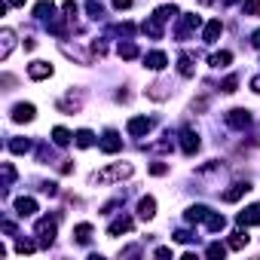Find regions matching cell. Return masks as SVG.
Wrapping results in <instances>:
<instances>
[{"mask_svg": "<svg viewBox=\"0 0 260 260\" xmlns=\"http://www.w3.org/2000/svg\"><path fill=\"white\" fill-rule=\"evenodd\" d=\"M132 175V165L129 162H116L104 171H95L92 175V184H107V181H119V178H129Z\"/></svg>", "mask_w": 260, "mask_h": 260, "instance_id": "cell-1", "label": "cell"}, {"mask_svg": "<svg viewBox=\"0 0 260 260\" xmlns=\"http://www.w3.org/2000/svg\"><path fill=\"white\" fill-rule=\"evenodd\" d=\"M223 119H227V126H230V129H248V126H251V113H248V110H242V107H233Z\"/></svg>", "mask_w": 260, "mask_h": 260, "instance_id": "cell-2", "label": "cell"}, {"mask_svg": "<svg viewBox=\"0 0 260 260\" xmlns=\"http://www.w3.org/2000/svg\"><path fill=\"white\" fill-rule=\"evenodd\" d=\"M40 236V245H52V239H55V217H43V220H37V230H34Z\"/></svg>", "mask_w": 260, "mask_h": 260, "instance_id": "cell-3", "label": "cell"}, {"mask_svg": "<svg viewBox=\"0 0 260 260\" xmlns=\"http://www.w3.org/2000/svg\"><path fill=\"white\" fill-rule=\"evenodd\" d=\"M150 126H153V123H150L147 116H132L126 129H129V135H132V138H141V135H147V132H150Z\"/></svg>", "mask_w": 260, "mask_h": 260, "instance_id": "cell-4", "label": "cell"}, {"mask_svg": "<svg viewBox=\"0 0 260 260\" xmlns=\"http://www.w3.org/2000/svg\"><path fill=\"white\" fill-rule=\"evenodd\" d=\"M248 190H251V184H248V181H239V184H233L230 190H223V196H220V199H223V202H239L242 196L248 193Z\"/></svg>", "mask_w": 260, "mask_h": 260, "instance_id": "cell-5", "label": "cell"}, {"mask_svg": "<svg viewBox=\"0 0 260 260\" xmlns=\"http://www.w3.org/2000/svg\"><path fill=\"white\" fill-rule=\"evenodd\" d=\"M101 150H104V153H119V150H123V141H119V135H116L113 129L104 132V138H101Z\"/></svg>", "mask_w": 260, "mask_h": 260, "instance_id": "cell-6", "label": "cell"}, {"mask_svg": "<svg viewBox=\"0 0 260 260\" xmlns=\"http://www.w3.org/2000/svg\"><path fill=\"white\" fill-rule=\"evenodd\" d=\"M181 150H184L187 156H193V153L199 150V138H196L193 129H184V132H181Z\"/></svg>", "mask_w": 260, "mask_h": 260, "instance_id": "cell-7", "label": "cell"}, {"mask_svg": "<svg viewBox=\"0 0 260 260\" xmlns=\"http://www.w3.org/2000/svg\"><path fill=\"white\" fill-rule=\"evenodd\" d=\"M28 77H31V80H46V77H52V64H46V61H31V64H28Z\"/></svg>", "mask_w": 260, "mask_h": 260, "instance_id": "cell-8", "label": "cell"}, {"mask_svg": "<svg viewBox=\"0 0 260 260\" xmlns=\"http://www.w3.org/2000/svg\"><path fill=\"white\" fill-rule=\"evenodd\" d=\"M239 223H242V227H257V223H260V205L245 208V211L239 214Z\"/></svg>", "mask_w": 260, "mask_h": 260, "instance_id": "cell-9", "label": "cell"}, {"mask_svg": "<svg viewBox=\"0 0 260 260\" xmlns=\"http://www.w3.org/2000/svg\"><path fill=\"white\" fill-rule=\"evenodd\" d=\"M12 119H15V123H31V119H34V104H15V107H12Z\"/></svg>", "mask_w": 260, "mask_h": 260, "instance_id": "cell-10", "label": "cell"}, {"mask_svg": "<svg viewBox=\"0 0 260 260\" xmlns=\"http://www.w3.org/2000/svg\"><path fill=\"white\" fill-rule=\"evenodd\" d=\"M220 34H223V25H220V19H211V22L205 25V34H202V40H205V43H214V40L220 37Z\"/></svg>", "mask_w": 260, "mask_h": 260, "instance_id": "cell-11", "label": "cell"}, {"mask_svg": "<svg viewBox=\"0 0 260 260\" xmlns=\"http://www.w3.org/2000/svg\"><path fill=\"white\" fill-rule=\"evenodd\" d=\"M144 64L150 67V71H162V67L168 64V58H165V52H150V55H144Z\"/></svg>", "mask_w": 260, "mask_h": 260, "instance_id": "cell-12", "label": "cell"}, {"mask_svg": "<svg viewBox=\"0 0 260 260\" xmlns=\"http://www.w3.org/2000/svg\"><path fill=\"white\" fill-rule=\"evenodd\" d=\"M15 211H19L22 217H31L34 211H37V202H34L31 196H22V199H15Z\"/></svg>", "mask_w": 260, "mask_h": 260, "instance_id": "cell-13", "label": "cell"}, {"mask_svg": "<svg viewBox=\"0 0 260 260\" xmlns=\"http://www.w3.org/2000/svg\"><path fill=\"white\" fill-rule=\"evenodd\" d=\"M138 214H141L144 220H150V217L156 214V199H153V196H144L141 202H138Z\"/></svg>", "mask_w": 260, "mask_h": 260, "instance_id": "cell-14", "label": "cell"}, {"mask_svg": "<svg viewBox=\"0 0 260 260\" xmlns=\"http://www.w3.org/2000/svg\"><path fill=\"white\" fill-rule=\"evenodd\" d=\"M0 40H3V46H0V58H9V52H12V43H15V34L9 28L0 31Z\"/></svg>", "mask_w": 260, "mask_h": 260, "instance_id": "cell-15", "label": "cell"}, {"mask_svg": "<svg viewBox=\"0 0 260 260\" xmlns=\"http://www.w3.org/2000/svg\"><path fill=\"white\" fill-rule=\"evenodd\" d=\"M129 230H132V217H116L107 227V236H119V233H129Z\"/></svg>", "mask_w": 260, "mask_h": 260, "instance_id": "cell-16", "label": "cell"}, {"mask_svg": "<svg viewBox=\"0 0 260 260\" xmlns=\"http://www.w3.org/2000/svg\"><path fill=\"white\" fill-rule=\"evenodd\" d=\"M208 214H211V211H208L205 205H193V208H187V223H199V220H205Z\"/></svg>", "mask_w": 260, "mask_h": 260, "instance_id": "cell-17", "label": "cell"}, {"mask_svg": "<svg viewBox=\"0 0 260 260\" xmlns=\"http://www.w3.org/2000/svg\"><path fill=\"white\" fill-rule=\"evenodd\" d=\"M74 236L80 245H89V239H92V223H77L74 227Z\"/></svg>", "mask_w": 260, "mask_h": 260, "instance_id": "cell-18", "label": "cell"}, {"mask_svg": "<svg viewBox=\"0 0 260 260\" xmlns=\"http://www.w3.org/2000/svg\"><path fill=\"white\" fill-rule=\"evenodd\" d=\"M205 227L211 230V233H220L223 227H227V217H223V214H208L205 217Z\"/></svg>", "mask_w": 260, "mask_h": 260, "instance_id": "cell-19", "label": "cell"}, {"mask_svg": "<svg viewBox=\"0 0 260 260\" xmlns=\"http://www.w3.org/2000/svg\"><path fill=\"white\" fill-rule=\"evenodd\" d=\"M52 12H55V3H49V0H40V3L34 6V15H37V19H52Z\"/></svg>", "mask_w": 260, "mask_h": 260, "instance_id": "cell-20", "label": "cell"}, {"mask_svg": "<svg viewBox=\"0 0 260 260\" xmlns=\"http://www.w3.org/2000/svg\"><path fill=\"white\" fill-rule=\"evenodd\" d=\"M71 132H67V129H61V126H55V129H52V141H55L58 147H64V144H71Z\"/></svg>", "mask_w": 260, "mask_h": 260, "instance_id": "cell-21", "label": "cell"}, {"mask_svg": "<svg viewBox=\"0 0 260 260\" xmlns=\"http://www.w3.org/2000/svg\"><path fill=\"white\" fill-rule=\"evenodd\" d=\"M147 98H153V101H162V98H168V86H165V83H156V86H150V89H147Z\"/></svg>", "mask_w": 260, "mask_h": 260, "instance_id": "cell-22", "label": "cell"}, {"mask_svg": "<svg viewBox=\"0 0 260 260\" xmlns=\"http://www.w3.org/2000/svg\"><path fill=\"white\" fill-rule=\"evenodd\" d=\"M74 138H77V147H92V144H95V135H92L89 129H80Z\"/></svg>", "mask_w": 260, "mask_h": 260, "instance_id": "cell-23", "label": "cell"}, {"mask_svg": "<svg viewBox=\"0 0 260 260\" xmlns=\"http://www.w3.org/2000/svg\"><path fill=\"white\" fill-rule=\"evenodd\" d=\"M119 58H138V46L132 43V40H126V43H119Z\"/></svg>", "mask_w": 260, "mask_h": 260, "instance_id": "cell-24", "label": "cell"}, {"mask_svg": "<svg viewBox=\"0 0 260 260\" xmlns=\"http://www.w3.org/2000/svg\"><path fill=\"white\" fill-rule=\"evenodd\" d=\"M230 58H233V55H230L227 49H223V52H214V55L208 58V61H211V67H227V64H230Z\"/></svg>", "mask_w": 260, "mask_h": 260, "instance_id": "cell-25", "label": "cell"}, {"mask_svg": "<svg viewBox=\"0 0 260 260\" xmlns=\"http://www.w3.org/2000/svg\"><path fill=\"white\" fill-rule=\"evenodd\" d=\"M9 150H12V153H28V150H31V141H28V138H12Z\"/></svg>", "mask_w": 260, "mask_h": 260, "instance_id": "cell-26", "label": "cell"}, {"mask_svg": "<svg viewBox=\"0 0 260 260\" xmlns=\"http://www.w3.org/2000/svg\"><path fill=\"white\" fill-rule=\"evenodd\" d=\"M175 15H178V6H175V3L156 9V19H159V22H168V19H175Z\"/></svg>", "mask_w": 260, "mask_h": 260, "instance_id": "cell-27", "label": "cell"}, {"mask_svg": "<svg viewBox=\"0 0 260 260\" xmlns=\"http://www.w3.org/2000/svg\"><path fill=\"white\" fill-rule=\"evenodd\" d=\"M245 245H248V236L242 233V230L230 236V248H233V251H239V248H245Z\"/></svg>", "mask_w": 260, "mask_h": 260, "instance_id": "cell-28", "label": "cell"}, {"mask_svg": "<svg viewBox=\"0 0 260 260\" xmlns=\"http://www.w3.org/2000/svg\"><path fill=\"white\" fill-rule=\"evenodd\" d=\"M178 71H181V77H193V61H190V55L178 58Z\"/></svg>", "mask_w": 260, "mask_h": 260, "instance_id": "cell-29", "label": "cell"}, {"mask_svg": "<svg viewBox=\"0 0 260 260\" xmlns=\"http://www.w3.org/2000/svg\"><path fill=\"white\" fill-rule=\"evenodd\" d=\"M242 12L245 15H260V0H245V3H242Z\"/></svg>", "mask_w": 260, "mask_h": 260, "instance_id": "cell-30", "label": "cell"}, {"mask_svg": "<svg viewBox=\"0 0 260 260\" xmlns=\"http://www.w3.org/2000/svg\"><path fill=\"white\" fill-rule=\"evenodd\" d=\"M15 251H19V254H31V251H37V245H34V242H15Z\"/></svg>", "mask_w": 260, "mask_h": 260, "instance_id": "cell-31", "label": "cell"}, {"mask_svg": "<svg viewBox=\"0 0 260 260\" xmlns=\"http://www.w3.org/2000/svg\"><path fill=\"white\" fill-rule=\"evenodd\" d=\"M236 86H239V77L233 74V77H227V80H223V86H220V89H223V92H236Z\"/></svg>", "mask_w": 260, "mask_h": 260, "instance_id": "cell-32", "label": "cell"}, {"mask_svg": "<svg viewBox=\"0 0 260 260\" xmlns=\"http://www.w3.org/2000/svg\"><path fill=\"white\" fill-rule=\"evenodd\" d=\"M205 254H208V257H223V254H227V248L214 242V245H208V251H205Z\"/></svg>", "mask_w": 260, "mask_h": 260, "instance_id": "cell-33", "label": "cell"}, {"mask_svg": "<svg viewBox=\"0 0 260 260\" xmlns=\"http://www.w3.org/2000/svg\"><path fill=\"white\" fill-rule=\"evenodd\" d=\"M165 171H168V165H162V162H153V165H150V175H156V178L165 175Z\"/></svg>", "mask_w": 260, "mask_h": 260, "instance_id": "cell-34", "label": "cell"}, {"mask_svg": "<svg viewBox=\"0 0 260 260\" xmlns=\"http://www.w3.org/2000/svg\"><path fill=\"white\" fill-rule=\"evenodd\" d=\"M86 9H89V15H92V19H98V15H101V6L95 3V0H89V3H86Z\"/></svg>", "mask_w": 260, "mask_h": 260, "instance_id": "cell-35", "label": "cell"}, {"mask_svg": "<svg viewBox=\"0 0 260 260\" xmlns=\"http://www.w3.org/2000/svg\"><path fill=\"white\" fill-rule=\"evenodd\" d=\"M12 178H15V168H12V165H9V162H3V181H6V184H9V181H12Z\"/></svg>", "mask_w": 260, "mask_h": 260, "instance_id": "cell-36", "label": "cell"}, {"mask_svg": "<svg viewBox=\"0 0 260 260\" xmlns=\"http://www.w3.org/2000/svg\"><path fill=\"white\" fill-rule=\"evenodd\" d=\"M77 9H80V6L74 3V0H67V3H64V12H67V15H71V19H74V15H77Z\"/></svg>", "mask_w": 260, "mask_h": 260, "instance_id": "cell-37", "label": "cell"}, {"mask_svg": "<svg viewBox=\"0 0 260 260\" xmlns=\"http://www.w3.org/2000/svg\"><path fill=\"white\" fill-rule=\"evenodd\" d=\"M113 6H116V9H129L132 0H113Z\"/></svg>", "mask_w": 260, "mask_h": 260, "instance_id": "cell-38", "label": "cell"}, {"mask_svg": "<svg viewBox=\"0 0 260 260\" xmlns=\"http://www.w3.org/2000/svg\"><path fill=\"white\" fill-rule=\"evenodd\" d=\"M175 239H178V242H190V239H193V236H190L187 230H181V233H175Z\"/></svg>", "mask_w": 260, "mask_h": 260, "instance_id": "cell-39", "label": "cell"}, {"mask_svg": "<svg viewBox=\"0 0 260 260\" xmlns=\"http://www.w3.org/2000/svg\"><path fill=\"white\" fill-rule=\"evenodd\" d=\"M156 257H171V248H156Z\"/></svg>", "mask_w": 260, "mask_h": 260, "instance_id": "cell-40", "label": "cell"}, {"mask_svg": "<svg viewBox=\"0 0 260 260\" xmlns=\"http://www.w3.org/2000/svg\"><path fill=\"white\" fill-rule=\"evenodd\" d=\"M251 43H254V49H260V31H254V34H251Z\"/></svg>", "mask_w": 260, "mask_h": 260, "instance_id": "cell-41", "label": "cell"}, {"mask_svg": "<svg viewBox=\"0 0 260 260\" xmlns=\"http://www.w3.org/2000/svg\"><path fill=\"white\" fill-rule=\"evenodd\" d=\"M251 89H254V92L260 95V77H254V80H251Z\"/></svg>", "mask_w": 260, "mask_h": 260, "instance_id": "cell-42", "label": "cell"}, {"mask_svg": "<svg viewBox=\"0 0 260 260\" xmlns=\"http://www.w3.org/2000/svg\"><path fill=\"white\" fill-rule=\"evenodd\" d=\"M25 3V0H9V6H22Z\"/></svg>", "mask_w": 260, "mask_h": 260, "instance_id": "cell-43", "label": "cell"}, {"mask_svg": "<svg viewBox=\"0 0 260 260\" xmlns=\"http://www.w3.org/2000/svg\"><path fill=\"white\" fill-rule=\"evenodd\" d=\"M223 3H236V0H223Z\"/></svg>", "mask_w": 260, "mask_h": 260, "instance_id": "cell-44", "label": "cell"}]
</instances>
